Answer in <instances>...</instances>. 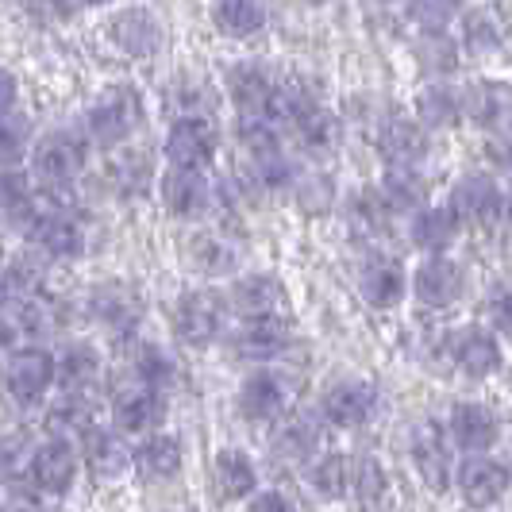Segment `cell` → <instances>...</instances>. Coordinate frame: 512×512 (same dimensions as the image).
<instances>
[{
	"mask_svg": "<svg viewBox=\"0 0 512 512\" xmlns=\"http://www.w3.org/2000/svg\"><path fill=\"white\" fill-rule=\"evenodd\" d=\"M224 316H228L224 297L212 289H197V293H185L174 308V332L189 347H208L224 332Z\"/></svg>",
	"mask_w": 512,
	"mask_h": 512,
	"instance_id": "1",
	"label": "cell"
},
{
	"mask_svg": "<svg viewBox=\"0 0 512 512\" xmlns=\"http://www.w3.org/2000/svg\"><path fill=\"white\" fill-rule=\"evenodd\" d=\"M143 124V104H139V93L135 89H116V93H108L97 108H93V116H89V131H93V139L104 143V147H116V143H124L131 139L135 131Z\"/></svg>",
	"mask_w": 512,
	"mask_h": 512,
	"instance_id": "2",
	"label": "cell"
},
{
	"mask_svg": "<svg viewBox=\"0 0 512 512\" xmlns=\"http://www.w3.org/2000/svg\"><path fill=\"white\" fill-rule=\"evenodd\" d=\"M374 412H378V389L366 382V378L335 382L324 393V401H320V416L328 424H335V428H359Z\"/></svg>",
	"mask_w": 512,
	"mask_h": 512,
	"instance_id": "3",
	"label": "cell"
},
{
	"mask_svg": "<svg viewBox=\"0 0 512 512\" xmlns=\"http://www.w3.org/2000/svg\"><path fill=\"white\" fill-rule=\"evenodd\" d=\"M166 162L170 170H201L216 151V128L205 116H185L166 135Z\"/></svg>",
	"mask_w": 512,
	"mask_h": 512,
	"instance_id": "4",
	"label": "cell"
},
{
	"mask_svg": "<svg viewBox=\"0 0 512 512\" xmlns=\"http://www.w3.org/2000/svg\"><path fill=\"white\" fill-rule=\"evenodd\" d=\"M27 474H31V486L43 489V493H51V497L70 493V489H74V482H77V451H74V443H66V439H47L43 447H35Z\"/></svg>",
	"mask_w": 512,
	"mask_h": 512,
	"instance_id": "5",
	"label": "cell"
},
{
	"mask_svg": "<svg viewBox=\"0 0 512 512\" xmlns=\"http://www.w3.org/2000/svg\"><path fill=\"white\" fill-rule=\"evenodd\" d=\"M459 493L470 509H493L509 493V470L493 455H474L459 466Z\"/></svg>",
	"mask_w": 512,
	"mask_h": 512,
	"instance_id": "6",
	"label": "cell"
},
{
	"mask_svg": "<svg viewBox=\"0 0 512 512\" xmlns=\"http://www.w3.org/2000/svg\"><path fill=\"white\" fill-rule=\"evenodd\" d=\"M505 208V193L486 174H470L451 189V216L455 224H493Z\"/></svg>",
	"mask_w": 512,
	"mask_h": 512,
	"instance_id": "7",
	"label": "cell"
},
{
	"mask_svg": "<svg viewBox=\"0 0 512 512\" xmlns=\"http://www.w3.org/2000/svg\"><path fill=\"white\" fill-rule=\"evenodd\" d=\"M4 382L12 389V397L20 405H35L47 397V389L54 385V359L39 347H24V351H12V362L4 370Z\"/></svg>",
	"mask_w": 512,
	"mask_h": 512,
	"instance_id": "8",
	"label": "cell"
},
{
	"mask_svg": "<svg viewBox=\"0 0 512 512\" xmlns=\"http://www.w3.org/2000/svg\"><path fill=\"white\" fill-rule=\"evenodd\" d=\"M85 166V143L70 135V131H54L47 139H39L35 147V174L47 181V185H66L74 181Z\"/></svg>",
	"mask_w": 512,
	"mask_h": 512,
	"instance_id": "9",
	"label": "cell"
},
{
	"mask_svg": "<svg viewBox=\"0 0 512 512\" xmlns=\"http://www.w3.org/2000/svg\"><path fill=\"white\" fill-rule=\"evenodd\" d=\"M239 412L255 424H274L289 412V382L282 374H270V370H258L251 374L243 389H239Z\"/></svg>",
	"mask_w": 512,
	"mask_h": 512,
	"instance_id": "10",
	"label": "cell"
},
{
	"mask_svg": "<svg viewBox=\"0 0 512 512\" xmlns=\"http://www.w3.org/2000/svg\"><path fill=\"white\" fill-rule=\"evenodd\" d=\"M447 432L459 443L462 451H474V455H486L489 447L501 436V416L482 405V401H462L451 409V420H447Z\"/></svg>",
	"mask_w": 512,
	"mask_h": 512,
	"instance_id": "11",
	"label": "cell"
},
{
	"mask_svg": "<svg viewBox=\"0 0 512 512\" xmlns=\"http://www.w3.org/2000/svg\"><path fill=\"white\" fill-rule=\"evenodd\" d=\"M112 416L124 432H139V436H151L154 428L162 424L166 405H162V393L143 382H131L124 389H116V401H112Z\"/></svg>",
	"mask_w": 512,
	"mask_h": 512,
	"instance_id": "12",
	"label": "cell"
},
{
	"mask_svg": "<svg viewBox=\"0 0 512 512\" xmlns=\"http://www.w3.org/2000/svg\"><path fill=\"white\" fill-rule=\"evenodd\" d=\"M231 347H235L239 359H255V362L278 359L285 347H289V324H285L282 312L278 316H247L239 324L235 339H231Z\"/></svg>",
	"mask_w": 512,
	"mask_h": 512,
	"instance_id": "13",
	"label": "cell"
},
{
	"mask_svg": "<svg viewBox=\"0 0 512 512\" xmlns=\"http://www.w3.org/2000/svg\"><path fill=\"white\" fill-rule=\"evenodd\" d=\"M447 355L466 378H489L501 366V343L489 328H466L447 339Z\"/></svg>",
	"mask_w": 512,
	"mask_h": 512,
	"instance_id": "14",
	"label": "cell"
},
{
	"mask_svg": "<svg viewBox=\"0 0 512 512\" xmlns=\"http://www.w3.org/2000/svg\"><path fill=\"white\" fill-rule=\"evenodd\" d=\"M462 285H466L462 266H455L451 258H428L412 278V293L424 308H447L462 297Z\"/></svg>",
	"mask_w": 512,
	"mask_h": 512,
	"instance_id": "15",
	"label": "cell"
},
{
	"mask_svg": "<svg viewBox=\"0 0 512 512\" xmlns=\"http://www.w3.org/2000/svg\"><path fill=\"white\" fill-rule=\"evenodd\" d=\"M89 308L112 335H131L143 320V301L120 282L97 285L93 297H89Z\"/></svg>",
	"mask_w": 512,
	"mask_h": 512,
	"instance_id": "16",
	"label": "cell"
},
{
	"mask_svg": "<svg viewBox=\"0 0 512 512\" xmlns=\"http://www.w3.org/2000/svg\"><path fill=\"white\" fill-rule=\"evenodd\" d=\"M97 401L89 393H66L62 401H54L47 412V432L51 439H85L89 432H97Z\"/></svg>",
	"mask_w": 512,
	"mask_h": 512,
	"instance_id": "17",
	"label": "cell"
},
{
	"mask_svg": "<svg viewBox=\"0 0 512 512\" xmlns=\"http://www.w3.org/2000/svg\"><path fill=\"white\" fill-rule=\"evenodd\" d=\"M27 235L51 258H74L81 251V228H77L74 216H66L62 208H39V220L27 228Z\"/></svg>",
	"mask_w": 512,
	"mask_h": 512,
	"instance_id": "18",
	"label": "cell"
},
{
	"mask_svg": "<svg viewBox=\"0 0 512 512\" xmlns=\"http://www.w3.org/2000/svg\"><path fill=\"white\" fill-rule=\"evenodd\" d=\"M405 270L393 258H370L359 274V293L366 305L374 308H393L405 297Z\"/></svg>",
	"mask_w": 512,
	"mask_h": 512,
	"instance_id": "19",
	"label": "cell"
},
{
	"mask_svg": "<svg viewBox=\"0 0 512 512\" xmlns=\"http://www.w3.org/2000/svg\"><path fill=\"white\" fill-rule=\"evenodd\" d=\"M378 151L389 166H409L416 170V162L428 154V135L420 124L412 120H389L382 131H378Z\"/></svg>",
	"mask_w": 512,
	"mask_h": 512,
	"instance_id": "20",
	"label": "cell"
},
{
	"mask_svg": "<svg viewBox=\"0 0 512 512\" xmlns=\"http://www.w3.org/2000/svg\"><path fill=\"white\" fill-rule=\"evenodd\" d=\"M85 466L104 482H116L131 470V447L116 432L97 428L85 436Z\"/></svg>",
	"mask_w": 512,
	"mask_h": 512,
	"instance_id": "21",
	"label": "cell"
},
{
	"mask_svg": "<svg viewBox=\"0 0 512 512\" xmlns=\"http://www.w3.org/2000/svg\"><path fill=\"white\" fill-rule=\"evenodd\" d=\"M131 470L147 482H170L181 470V443L174 436H147L131 451Z\"/></svg>",
	"mask_w": 512,
	"mask_h": 512,
	"instance_id": "22",
	"label": "cell"
},
{
	"mask_svg": "<svg viewBox=\"0 0 512 512\" xmlns=\"http://www.w3.org/2000/svg\"><path fill=\"white\" fill-rule=\"evenodd\" d=\"M101 374H104L101 355L93 347H85V343L66 347L58 355V362H54V382H62L66 393H89L93 385L101 382Z\"/></svg>",
	"mask_w": 512,
	"mask_h": 512,
	"instance_id": "23",
	"label": "cell"
},
{
	"mask_svg": "<svg viewBox=\"0 0 512 512\" xmlns=\"http://www.w3.org/2000/svg\"><path fill=\"white\" fill-rule=\"evenodd\" d=\"M208 181L201 170H170L162 178V201L174 216H201L208 208Z\"/></svg>",
	"mask_w": 512,
	"mask_h": 512,
	"instance_id": "24",
	"label": "cell"
},
{
	"mask_svg": "<svg viewBox=\"0 0 512 512\" xmlns=\"http://www.w3.org/2000/svg\"><path fill=\"white\" fill-rule=\"evenodd\" d=\"M412 459H416V470L424 474V482L432 489H447V478H451V451L439 436L436 424H424L416 428V439H412Z\"/></svg>",
	"mask_w": 512,
	"mask_h": 512,
	"instance_id": "25",
	"label": "cell"
},
{
	"mask_svg": "<svg viewBox=\"0 0 512 512\" xmlns=\"http://www.w3.org/2000/svg\"><path fill=\"white\" fill-rule=\"evenodd\" d=\"M228 89L243 116H262L270 104V93H274V81L262 66H231Z\"/></svg>",
	"mask_w": 512,
	"mask_h": 512,
	"instance_id": "26",
	"label": "cell"
},
{
	"mask_svg": "<svg viewBox=\"0 0 512 512\" xmlns=\"http://www.w3.org/2000/svg\"><path fill=\"white\" fill-rule=\"evenodd\" d=\"M112 35H116V43L128 54H135V58H147V54H154L162 47V27H158V20H154L147 8L124 12V16L116 20V27H112Z\"/></svg>",
	"mask_w": 512,
	"mask_h": 512,
	"instance_id": "27",
	"label": "cell"
},
{
	"mask_svg": "<svg viewBox=\"0 0 512 512\" xmlns=\"http://www.w3.org/2000/svg\"><path fill=\"white\" fill-rule=\"evenodd\" d=\"M231 301H235V308H239L243 316H278L285 293L278 278H270V274H251V278H243V282L231 289Z\"/></svg>",
	"mask_w": 512,
	"mask_h": 512,
	"instance_id": "28",
	"label": "cell"
},
{
	"mask_svg": "<svg viewBox=\"0 0 512 512\" xmlns=\"http://www.w3.org/2000/svg\"><path fill=\"white\" fill-rule=\"evenodd\" d=\"M212 470H216V486L224 489V497H231V501H239V497H251V493H255L258 466L247 451H239V447L220 451Z\"/></svg>",
	"mask_w": 512,
	"mask_h": 512,
	"instance_id": "29",
	"label": "cell"
},
{
	"mask_svg": "<svg viewBox=\"0 0 512 512\" xmlns=\"http://www.w3.org/2000/svg\"><path fill=\"white\" fill-rule=\"evenodd\" d=\"M189 262L208 274V278H220V274H231L235 262H239V247L231 243L228 235L220 231H201L193 243H189Z\"/></svg>",
	"mask_w": 512,
	"mask_h": 512,
	"instance_id": "30",
	"label": "cell"
},
{
	"mask_svg": "<svg viewBox=\"0 0 512 512\" xmlns=\"http://www.w3.org/2000/svg\"><path fill=\"white\" fill-rule=\"evenodd\" d=\"M135 374H139V382L151 385V389H170V385H178L185 378V366L174 351H166V347H158V343H143L139 351H135Z\"/></svg>",
	"mask_w": 512,
	"mask_h": 512,
	"instance_id": "31",
	"label": "cell"
},
{
	"mask_svg": "<svg viewBox=\"0 0 512 512\" xmlns=\"http://www.w3.org/2000/svg\"><path fill=\"white\" fill-rule=\"evenodd\" d=\"M462 39L474 54H493L505 47V12L501 4H486V8H474L462 24Z\"/></svg>",
	"mask_w": 512,
	"mask_h": 512,
	"instance_id": "32",
	"label": "cell"
},
{
	"mask_svg": "<svg viewBox=\"0 0 512 512\" xmlns=\"http://www.w3.org/2000/svg\"><path fill=\"white\" fill-rule=\"evenodd\" d=\"M47 282V266L35 255H20L12 258L4 270H0V293L4 301H31Z\"/></svg>",
	"mask_w": 512,
	"mask_h": 512,
	"instance_id": "33",
	"label": "cell"
},
{
	"mask_svg": "<svg viewBox=\"0 0 512 512\" xmlns=\"http://www.w3.org/2000/svg\"><path fill=\"white\" fill-rule=\"evenodd\" d=\"M455 216L447 212V208H424V212H416V220H412V243L420 247V251H432V255H443L451 243H455Z\"/></svg>",
	"mask_w": 512,
	"mask_h": 512,
	"instance_id": "34",
	"label": "cell"
},
{
	"mask_svg": "<svg viewBox=\"0 0 512 512\" xmlns=\"http://www.w3.org/2000/svg\"><path fill=\"white\" fill-rule=\"evenodd\" d=\"M382 205L385 208H420L428 197V181L420 178V170L409 166H389L382 178Z\"/></svg>",
	"mask_w": 512,
	"mask_h": 512,
	"instance_id": "35",
	"label": "cell"
},
{
	"mask_svg": "<svg viewBox=\"0 0 512 512\" xmlns=\"http://www.w3.org/2000/svg\"><path fill=\"white\" fill-rule=\"evenodd\" d=\"M212 16H216L220 31H228V35H235V39L255 35L258 27L266 24V8H262V0H216Z\"/></svg>",
	"mask_w": 512,
	"mask_h": 512,
	"instance_id": "36",
	"label": "cell"
},
{
	"mask_svg": "<svg viewBox=\"0 0 512 512\" xmlns=\"http://www.w3.org/2000/svg\"><path fill=\"white\" fill-rule=\"evenodd\" d=\"M466 112L482 124V128H505V116H509V89L505 85H478L466 93Z\"/></svg>",
	"mask_w": 512,
	"mask_h": 512,
	"instance_id": "37",
	"label": "cell"
},
{
	"mask_svg": "<svg viewBox=\"0 0 512 512\" xmlns=\"http://www.w3.org/2000/svg\"><path fill=\"white\" fill-rule=\"evenodd\" d=\"M316 447H320V420H312V416H289V420H282V428H278V451H282L285 459L301 462Z\"/></svg>",
	"mask_w": 512,
	"mask_h": 512,
	"instance_id": "38",
	"label": "cell"
},
{
	"mask_svg": "<svg viewBox=\"0 0 512 512\" xmlns=\"http://www.w3.org/2000/svg\"><path fill=\"white\" fill-rule=\"evenodd\" d=\"M308 482L324 497H347L351 493V455H320L308 470Z\"/></svg>",
	"mask_w": 512,
	"mask_h": 512,
	"instance_id": "39",
	"label": "cell"
},
{
	"mask_svg": "<svg viewBox=\"0 0 512 512\" xmlns=\"http://www.w3.org/2000/svg\"><path fill=\"white\" fill-rule=\"evenodd\" d=\"M297 139L305 143L308 151H332L339 143V120L324 108H308L305 116L297 120Z\"/></svg>",
	"mask_w": 512,
	"mask_h": 512,
	"instance_id": "40",
	"label": "cell"
},
{
	"mask_svg": "<svg viewBox=\"0 0 512 512\" xmlns=\"http://www.w3.org/2000/svg\"><path fill=\"white\" fill-rule=\"evenodd\" d=\"M108 178H112V185H116L124 197H135V193H143V189H147V181H151V166H147V158H143V154H124V158H116V162L108 166Z\"/></svg>",
	"mask_w": 512,
	"mask_h": 512,
	"instance_id": "41",
	"label": "cell"
},
{
	"mask_svg": "<svg viewBox=\"0 0 512 512\" xmlns=\"http://www.w3.org/2000/svg\"><path fill=\"white\" fill-rule=\"evenodd\" d=\"M462 8V0H409L412 24L424 31H443L455 20V12Z\"/></svg>",
	"mask_w": 512,
	"mask_h": 512,
	"instance_id": "42",
	"label": "cell"
},
{
	"mask_svg": "<svg viewBox=\"0 0 512 512\" xmlns=\"http://www.w3.org/2000/svg\"><path fill=\"white\" fill-rule=\"evenodd\" d=\"M385 489V470L378 459L362 455V459H351V493L362 497V501H374Z\"/></svg>",
	"mask_w": 512,
	"mask_h": 512,
	"instance_id": "43",
	"label": "cell"
},
{
	"mask_svg": "<svg viewBox=\"0 0 512 512\" xmlns=\"http://www.w3.org/2000/svg\"><path fill=\"white\" fill-rule=\"evenodd\" d=\"M31 201H35L31 178H27L24 170H4V174H0V208H8L12 220H16Z\"/></svg>",
	"mask_w": 512,
	"mask_h": 512,
	"instance_id": "44",
	"label": "cell"
},
{
	"mask_svg": "<svg viewBox=\"0 0 512 512\" xmlns=\"http://www.w3.org/2000/svg\"><path fill=\"white\" fill-rule=\"evenodd\" d=\"M459 97L451 93V89H424L420 93V116H424V124H451L455 116H459Z\"/></svg>",
	"mask_w": 512,
	"mask_h": 512,
	"instance_id": "45",
	"label": "cell"
},
{
	"mask_svg": "<svg viewBox=\"0 0 512 512\" xmlns=\"http://www.w3.org/2000/svg\"><path fill=\"white\" fill-rule=\"evenodd\" d=\"M382 220H385V205L378 193H359V197L351 201V224H355V231L378 235V231H382Z\"/></svg>",
	"mask_w": 512,
	"mask_h": 512,
	"instance_id": "46",
	"label": "cell"
},
{
	"mask_svg": "<svg viewBox=\"0 0 512 512\" xmlns=\"http://www.w3.org/2000/svg\"><path fill=\"white\" fill-rule=\"evenodd\" d=\"M239 139L255 154L278 151V135H274V124H270L266 116H243V120H239Z\"/></svg>",
	"mask_w": 512,
	"mask_h": 512,
	"instance_id": "47",
	"label": "cell"
},
{
	"mask_svg": "<svg viewBox=\"0 0 512 512\" xmlns=\"http://www.w3.org/2000/svg\"><path fill=\"white\" fill-rule=\"evenodd\" d=\"M27 135H31L27 120H20V116H4V120H0V162H16V158H24Z\"/></svg>",
	"mask_w": 512,
	"mask_h": 512,
	"instance_id": "48",
	"label": "cell"
},
{
	"mask_svg": "<svg viewBox=\"0 0 512 512\" xmlns=\"http://www.w3.org/2000/svg\"><path fill=\"white\" fill-rule=\"evenodd\" d=\"M255 174H258V185H266V189H278V185H285V181L293 178L289 162L278 151L255 154Z\"/></svg>",
	"mask_w": 512,
	"mask_h": 512,
	"instance_id": "49",
	"label": "cell"
},
{
	"mask_svg": "<svg viewBox=\"0 0 512 512\" xmlns=\"http://www.w3.org/2000/svg\"><path fill=\"white\" fill-rule=\"evenodd\" d=\"M247 512H297V509H293V501L285 497L282 489H262V493L251 497V509Z\"/></svg>",
	"mask_w": 512,
	"mask_h": 512,
	"instance_id": "50",
	"label": "cell"
},
{
	"mask_svg": "<svg viewBox=\"0 0 512 512\" xmlns=\"http://www.w3.org/2000/svg\"><path fill=\"white\" fill-rule=\"evenodd\" d=\"M486 316L493 320V328H497V332H509V297H505V293H497Z\"/></svg>",
	"mask_w": 512,
	"mask_h": 512,
	"instance_id": "51",
	"label": "cell"
},
{
	"mask_svg": "<svg viewBox=\"0 0 512 512\" xmlns=\"http://www.w3.org/2000/svg\"><path fill=\"white\" fill-rule=\"evenodd\" d=\"M12 104H16V77L0 70V120L12 112Z\"/></svg>",
	"mask_w": 512,
	"mask_h": 512,
	"instance_id": "52",
	"label": "cell"
},
{
	"mask_svg": "<svg viewBox=\"0 0 512 512\" xmlns=\"http://www.w3.org/2000/svg\"><path fill=\"white\" fill-rule=\"evenodd\" d=\"M89 4H108V0H89Z\"/></svg>",
	"mask_w": 512,
	"mask_h": 512,
	"instance_id": "53",
	"label": "cell"
},
{
	"mask_svg": "<svg viewBox=\"0 0 512 512\" xmlns=\"http://www.w3.org/2000/svg\"><path fill=\"white\" fill-rule=\"evenodd\" d=\"M378 4H393V0H378Z\"/></svg>",
	"mask_w": 512,
	"mask_h": 512,
	"instance_id": "54",
	"label": "cell"
},
{
	"mask_svg": "<svg viewBox=\"0 0 512 512\" xmlns=\"http://www.w3.org/2000/svg\"><path fill=\"white\" fill-rule=\"evenodd\" d=\"M312 4H324V0H312Z\"/></svg>",
	"mask_w": 512,
	"mask_h": 512,
	"instance_id": "55",
	"label": "cell"
}]
</instances>
